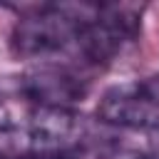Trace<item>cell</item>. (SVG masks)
<instances>
[{
  "label": "cell",
  "mask_w": 159,
  "mask_h": 159,
  "mask_svg": "<svg viewBox=\"0 0 159 159\" xmlns=\"http://www.w3.org/2000/svg\"><path fill=\"white\" fill-rule=\"evenodd\" d=\"M87 2L80 5H35L20 15L10 35V50L22 60H55L70 50L77 52V35Z\"/></svg>",
  "instance_id": "obj_1"
},
{
  "label": "cell",
  "mask_w": 159,
  "mask_h": 159,
  "mask_svg": "<svg viewBox=\"0 0 159 159\" xmlns=\"http://www.w3.org/2000/svg\"><path fill=\"white\" fill-rule=\"evenodd\" d=\"M157 149H159V132H157Z\"/></svg>",
  "instance_id": "obj_7"
},
{
  "label": "cell",
  "mask_w": 159,
  "mask_h": 159,
  "mask_svg": "<svg viewBox=\"0 0 159 159\" xmlns=\"http://www.w3.org/2000/svg\"><path fill=\"white\" fill-rule=\"evenodd\" d=\"M12 127H15V122H12V112H10V107L0 99V134L12 132Z\"/></svg>",
  "instance_id": "obj_6"
},
{
  "label": "cell",
  "mask_w": 159,
  "mask_h": 159,
  "mask_svg": "<svg viewBox=\"0 0 159 159\" xmlns=\"http://www.w3.org/2000/svg\"><path fill=\"white\" fill-rule=\"evenodd\" d=\"M97 117L104 124L124 129H139L152 134L159 132V107L142 92L139 82L109 87L97 104Z\"/></svg>",
  "instance_id": "obj_3"
},
{
  "label": "cell",
  "mask_w": 159,
  "mask_h": 159,
  "mask_svg": "<svg viewBox=\"0 0 159 159\" xmlns=\"http://www.w3.org/2000/svg\"><path fill=\"white\" fill-rule=\"evenodd\" d=\"M142 5L127 2H87L77 35V55L87 65L112 62L142 27Z\"/></svg>",
  "instance_id": "obj_2"
},
{
  "label": "cell",
  "mask_w": 159,
  "mask_h": 159,
  "mask_svg": "<svg viewBox=\"0 0 159 159\" xmlns=\"http://www.w3.org/2000/svg\"><path fill=\"white\" fill-rule=\"evenodd\" d=\"M20 87L35 104H42V107H70L77 99H82L87 92L84 82L77 75L52 65L30 70L22 77Z\"/></svg>",
  "instance_id": "obj_4"
},
{
  "label": "cell",
  "mask_w": 159,
  "mask_h": 159,
  "mask_svg": "<svg viewBox=\"0 0 159 159\" xmlns=\"http://www.w3.org/2000/svg\"><path fill=\"white\" fill-rule=\"evenodd\" d=\"M139 87H142V92L159 107V75H152V77H147V80H142L139 82Z\"/></svg>",
  "instance_id": "obj_5"
},
{
  "label": "cell",
  "mask_w": 159,
  "mask_h": 159,
  "mask_svg": "<svg viewBox=\"0 0 159 159\" xmlns=\"http://www.w3.org/2000/svg\"><path fill=\"white\" fill-rule=\"evenodd\" d=\"M0 159H7V157H2V154H0Z\"/></svg>",
  "instance_id": "obj_8"
}]
</instances>
